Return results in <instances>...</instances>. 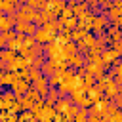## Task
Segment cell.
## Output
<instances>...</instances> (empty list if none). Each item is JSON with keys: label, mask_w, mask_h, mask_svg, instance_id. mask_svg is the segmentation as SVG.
Here are the masks:
<instances>
[{"label": "cell", "mask_w": 122, "mask_h": 122, "mask_svg": "<svg viewBox=\"0 0 122 122\" xmlns=\"http://www.w3.org/2000/svg\"><path fill=\"white\" fill-rule=\"evenodd\" d=\"M36 13H38V10H34V8H32V6H29V4L21 6V8L15 11V15H17V21H34Z\"/></svg>", "instance_id": "obj_1"}, {"label": "cell", "mask_w": 122, "mask_h": 122, "mask_svg": "<svg viewBox=\"0 0 122 122\" xmlns=\"http://www.w3.org/2000/svg\"><path fill=\"white\" fill-rule=\"evenodd\" d=\"M32 36H34L36 44H42V46H44V44H48V42L55 40V36H57V34H51V32H50V30H48V29H46L44 25H40V27L36 29V32H34Z\"/></svg>", "instance_id": "obj_2"}, {"label": "cell", "mask_w": 122, "mask_h": 122, "mask_svg": "<svg viewBox=\"0 0 122 122\" xmlns=\"http://www.w3.org/2000/svg\"><path fill=\"white\" fill-rule=\"evenodd\" d=\"M107 29V17L105 15H95L92 25H90V30H93L95 34H103Z\"/></svg>", "instance_id": "obj_3"}, {"label": "cell", "mask_w": 122, "mask_h": 122, "mask_svg": "<svg viewBox=\"0 0 122 122\" xmlns=\"http://www.w3.org/2000/svg\"><path fill=\"white\" fill-rule=\"evenodd\" d=\"M11 90H13V93H15V97H21L27 90H29V80H25V78H19L17 82H13L11 84Z\"/></svg>", "instance_id": "obj_4"}, {"label": "cell", "mask_w": 122, "mask_h": 122, "mask_svg": "<svg viewBox=\"0 0 122 122\" xmlns=\"http://www.w3.org/2000/svg\"><path fill=\"white\" fill-rule=\"evenodd\" d=\"M65 61H67V65H71V67H76V69H80V67H84V63H86V57H84V53L76 51L74 55L67 57Z\"/></svg>", "instance_id": "obj_5"}, {"label": "cell", "mask_w": 122, "mask_h": 122, "mask_svg": "<svg viewBox=\"0 0 122 122\" xmlns=\"http://www.w3.org/2000/svg\"><path fill=\"white\" fill-rule=\"evenodd\" d=\"M40 71H42V74H44V76H51V74L57 71V65H55L53 61H50V59H46V63H42Z\"/></svg>", "instance_id": "obj_6"}, {"label": "cell", "mask_w": 122, "mask_h": 122, "mask_svg": "<svg viewBox=\"0 0 122 122\" xmlns=\"http://www.w3.org/2000/svg\"><path fill=\"white\" fill-rule=\"evenodd\" d=\"M71 103H72L71 97H67V95H65V97H59V99L55 101V112H65V109H67Z\"/></svg>", "instance_id": "obj_7"}, {"label": "cell", "mask_w": 122, "mask_h": 122, "mask_svg": "<svg viewBox=\"0 0 122 122\" xmlns=\"http://www.w3.org/2000/svg\"><path fill=\"white\" fill-rule=\"evenodd\" d=\"M46 99H48V105H53L57 99H59V92H57V88H48V93H46Z\"/></svg>", "instance_id": "obj_8"}, {"label": "cell", "mask_w": 122, "mask_h": 122, "mask_svg": "<svg viewBox=\"0 0 122 122\" xmlns=\"http://www.w3.org/2000/svg\"><path fill=\"white\" fill-rule=\"evenodd\" d=\"M15 57H17V53H15L13 50H10V48H6V50L2 48V50H0V59H2V61L8 63V61H11V59H15Z\"/></svg>", "instance_id": "obj_9"}, {"label": "cell", "mask_w": 122, "mask_h": 122, "mask_svg": "<svg viewBox=\"0 0 122 122\" xmlns=\"http://www.w3.org/2000/svg\"><path fill=\"white\" fill-rule=\"evenodd\" d=\"M78 109H80V107H78L76 103H71V105H69V107L65 109V118H67V120H72V118L76 116Z\"/></svg>", "instance_id": "obj_10"}, {"label": "cell", "mask_w": 122, "mask_h": 122, "mask_svg": "<svg viewBox=\"0 0 122 122\" xmlns=\"http://www.w3.org/2000/svg\"><path fill=\"white\" fill-rule=\"evenodd\" d=\"M82 42H84V46H86V48H92V46L95 44V36H93V34H90V32H86V36L82 38Z\"/></svg>", "instance_id": "obj_11"}, {"label": "cell", "mask_w": 122, "mask_h": 122, "mask_svg": "<svg viewBox=\"0 0 122 122\" xmlns=\"http://www.w3.org/2000/svg\"><path fill=\"white\" fill-rule=\"evenodd\" d=\"M111 46H112V50H114V51H118V53L122 55V38H120V40H114V42H111Z\"/></svg>", "instance_id": "obj_12"}, {"label": "cell", "mask_w": 122, "mask_h": 122, "mask_svg": "<svg viewBox=\"0 0 122 122\" xmlns=\"http://www.w3.org/2000/svg\"><path fill=\"white\" fill-rule=\"evenodd\" d=\"M8 40H10V38H8V30H6V32H0V50H2V48H6Z\"/></svg>", "instance_id": "obj_13"}, {"label": "cell", "mask_w": 122, "mask_h": 122, "mask_svg": "<svg viewBox=\"0 0 122 122\" xmlns=\"http://www.w3.org/2000/svg\"><path fill=\"white\" fill-rule=\"evenodd\" d=\"M4 80H6V71L0 69V86H4Z\"/></svg>", "instance_id": "obj_14"}, {"label": "cell", "mask_w": 122, "mask_h": 122, "mask_svg": "<svg viewBox=\"0 0 122 122\" xmlns=\"http://www.w3.org/2000/svg\"><path fill=\"white\" fill-rule=\"evenodd\" d=\"M17 4H23L25 6V4H29V0H17Z\"/></svg>", "instance_id": "obj_15"}, {"label": "cell", "mask_w": 122, "mask_h": 122, "mask_svg": "<svg viewBox=\"0 0 122 122\" xmlns=\"http://www.w3.org/2000/svg\"><path fill=\"white\" fill-rule=\"evenodd\" d=\"M112 4H116V6H122V0H114Z\"/></svg>", "instance_id": "obj_16"}]
</instances>
